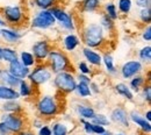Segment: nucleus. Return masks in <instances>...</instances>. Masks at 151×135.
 Masks as SVG:
<instances>
[{
    "label": "nucleus",
    "instance_id": "b1692460",
    "mask_svg": "<svg viewBox=\"0 0 151 135\" xmlns=\"http://www.w3.org/2000/svg\"><path fill=\"white\" fill-rule=\"evenodd\" d=\"M51 132H52V135H69L71 129H70V126L66 121L64 120H57V121H54L51 125Z\"/></svg>",
    "mask_w": 151,
    "mask_h": 135
},
{
    "label": "nucleus",
    "instance_id": "de8ad7c7",
    "mask_svg": "<svg viewBox=\"0 0 151 135\" xmlns=\"http://www.w3.org/2000/svg\"><path fill=\"white\" fill-rule=\"evenodd\" d=\"M0 134L1 135H13L11 133V131L6 127V125L4 123V122H1L0 121Z\"/></svg>",
    "mask_w": 151,
    "mask_h": 135
},
{
    "label": "nucleus",
    "instance_id": "7ed1b4c3",
    "mask_svg": "<svg viewBox=\"0 0 151 135\" xmlns=\"http://www.w3.org/2000/svg\"><path fill=\"white\" fill-rule=\"evenodd\" d=\"M47 65L49 66L52 75H56L62 71H72V63L66 53H64L62 49L52 48L49 53V56L47 58Z\"/></svg>",
    "mask_w": 151,
    "mask_h": 135
},
{
    "label": "nucleus",
    "instance_id": "2f4dec72",
    "mask_svg": "<svg viewBox=\"0 0 151 135\" xmlns=\"http://www.w3.org/2000/svg\"><path fill=\"white\" fill-rule=\"evenodd\" d=\"M142 64L150 65L151 63V45L150 44H144L139 50H138V58H137Z\"/></svg>",
    "mask_w": 151,
    "mask_h": 135
},
{
    "label": "nucleus",
    "instance_id": "72a5a7b5",
    "mask_svg": "<svg viewBox=\"0 0 151 135\" xmlns=\"http://www.w3.org/2000/svg\"><path fill=\"white\" fill-rule=\"evenodd\" d=\"M104 14H106L109 19H112L113 21L117 20L120 18V14L117 12L116 5L114 2H106L104 5Z\"/></svg>",
    "mask_w": 151,
    "mask_h": 135
},
{
    "label": "nucleus",
    "instance_id": "0eeeda50",
    "mask_svg": "<svg viewBox=\"0 0 151 135\" xmlns=\"http://www.w3.org/2000/svg\"><path fill=\"white\" fill-rule=\"evenodd\" d=\"M50 12L56 20V25L59 26L60 29H63L68 33H75L77 30L76 20L73 18V15L69 11H66L65 8L56 5L52 8H50Z\"/></svg>",
    "mask_w": 151,
    "mask_h": 135
},
{
    "label": "nucleus",
    "instance_id": "5fc2aeb1",
    "mask_svg": "<svg viewBox=\"0 0 151 135\" xmlns=\"http://www.w3.org/2000/svg\"><path fill=\"white\" fill-rule=\"evenodd\" d=\"M4 69H5V68L0 64V80H1V76H2V71H4Z\"/></svg>",
    "mask_w": 151,
    "mask_h": 135
},
{
    "label": "nucleus",
    "instance_id": "473e14b6",
    "mask_svg": "<svg viewBox=\"0 0 151 135\" xmlns=\"http://www.w3.org/2000/svg\"><path fill=\"white\" fill-rule=\"evenodd\" d=\"M132 0H119L117 1V5H116V8H117V12L119 14H122V15H128L132 9Z\"/></svg>",
    "mask_w": 151,
    "mask_h": 135
},
{
    "label": "nucleus",
    "instance_id": "c9c22d12",
    "mask_svg": "<svg viewBox=\"0 0 151 135\" xmlns=\"http://www.w3.org/2000/svg\"><path fill=\"white\" fill-rule=\"evenodd\" d=\"M58 0H34V5L38 9H50L56 6Z\"/></svg>",
    "mask_w": 151,
    "mask_h": 135
},
{
    "label": "nucleus",
    "instance_id": "58836bf2",
    "mask_svg": "<svg viewBox=\"0 0 151 135\" xmlns=\"http://www.w3.org/2000/svg\"><path fill=\"white\" fill-rule=\"evenodd\" d=\"M139 93H141V96H142L143 101L147 103L148 105H150V103H151V84L150 83H147V84L142 87V90H141Z\"/></svg>",
    "mask_w": 151,
    "mask_h": 135
},
{
    "label": "nucleus",
    "instance_id": "f03ea898",
    "mask_svg": "<svg viewBox=\"0 0 151 135\" xmlns=\"http://www.w3.org/2000/svg\"><path fill=\"white\" fill-rule=\"evenodd\" d=\"M35 108L37 116L43 120H51L60 113V104L58 98L49 93L42 95L38 98Z\"/></svg>",
    "mask_w": 151,
    "mask_h": 135
},
{
    "label": "nucleus",
    "instance_id": "9b49d317",
    "mask_svg": "<svg viewBox=\"0 0 151 135\" xmlns=\"http://www.w3.org/2000/svg\"><path fill=\"white\" fill-rule=\"evenodd\" d=\"M51 49H52V47L48 40L40 39L33 43L30 53L34 55L36 63H45Z\"/></svg>",
    "mask_w": 151,
    "mask_h": 135
},
{
    "label": "nucleus",
    "instance_id": "e433bc0d",
    "mask_svg": "<svg viewBox=\"0 0 151 135\" xmlns=\"http://www.w3.org/2000/svg\"><path fill=\"white\" fill-rule=\"evenodd\" d=\"M138 19L142 23H144V26L150 25L151 23V7L149 8H142L138 12Z\"/></svg>",
    "mask_w": 151,
    "mask_h": 135
},
{
    "label": "nucleus",
    "instance_id": "c756f323",
    "mask_svg": "<svg viewBox=\"0 0 151 135\" xmlns=\"http://www.w3.org/2000/svg\"><path fill=\"white\" fill-rule=\"evenodd\" d=\"M18 59V50L11 45H5L2 47V62L1 63H6L9 64L13 61Z\"/></svg>",
    "mask_w": 151,
    "mask_h": 135
},
{
    "label": "nucleus",
    "instance_id": "c85d7f7f",
    "mask_svg": "<svg viewBox=\"0 0 151 135\" xmlns=\"http://www.w3.org/2000/svg\"><path fill=\"white\" fill-rule=\"evenodd\" d=\"M20 82H21V79L14 77L13 75H11V74L6 70V68L4 69L0 83H2V84H4V85H6V86H9V87H12V89H18Z\"/></svg>",
    "mask_w": 151,
    "mask_h": 135
},
{
    "label": "nucleus",
    "instance_id": "a19ab883",
    "mask_svg": "<svg viewBox=\"0 0 151 135\" xmlns=\"http://www.w3.org/2000/svg\"><path fill=\"white\" fill-rule=\"evenodd\" d=\"M132 4H135V6L139 9L151 7V0H132Z\"/></svg>",
    "mask_w": 151,
    "mask_h": 135
},
{
    "label": "nucleus",
    "instance_id": "f8f14e48",
    "mask_svg": "<svg viewBox=\"0 0 151 135\" xmlns=\"http://www.w3.org/2000/svg\"><path fill=\"white\" fill-rule=\"evenodd\" d=\"M23 38V33L21 27H11L6 26L0 28V39L2 40L7 45H15L20 43V41Z\"/></svg>",
    "mask_w": 151,
    "mask_h": 135
},
{
    "label": "nucleus",
    "instance_id": "a878e982",
    "mask_svg": "<svg viewBox=\"0 0 151 135\" xmlns=\"http://www.w3.org/2000/svg\"><path fill=\"white\" fill-rule=\"evenodd\" d=\"M18 59L21 62V64H23L28 69H33L37 64L34 55L29 50H21L18 54Z\"/></svg>",
    "mask_w": 151,
    "mask_h": 135
},
{
    "label": "nucleus",
    "instance_id": "2eb2a0df",
    "mask_svg": "<svg viewBox=\"0 0 151 135\" xmlns=\"http://www.w3.org/2000/svg\"><path fill=\"white\" fill-rule=\"evenodd\" d=\"M81 55L85 62L93 68H101L102 66V55L98 49H92L88 47H83Z\"/></svg>",
    "mask_w": 151,
    "mask_h": 135
},
{
    "label": "nucleus",
    "instance_id": "79ce46f5",
    "mask_svg": "<svg viewBox=\"0 0 151 135\" xmlns=\"http://www.w3.org/2000/svg\"><path fill=\"white\" fill-rule=\"evenodd\" d=\"M36 135H52V132H51V127H50V125H48V123H44L41 128H38L37 129V133Z\"/></svg>",
    "mask_w": 151,
    "mask_h": 135
},
{
    "label": "nucleus",
    "instance_id": "603ef678",
    "mask_svg": "<svg viewBox=\"0 0 151 135\" xmlns=\"http://www.w3.org/2000/svg\"><path fill=\"white\" fill-rule=\"evenodd\" d=\"M100 135H114V133L112 132V131H109V129H106L102 134H100Z\"/></svg>",
    "mask_w": 151,
    "mask_h": 135
},
{
    "label": "nucleus",
    "instance_id": "4c0bfd02",
    "mask_svg": "<svg viewBox=\"0 0 151 135\" xmlns=\"http://www.w3.org/2000/svg\"><path fill=\"white\" fill-rule=\"evenodd\" d=\"M77 70H78V74L86 75V76H91L93 74L92 66H90L85 61H79L77 63Z\"/></svg>",
    "mask_w": 151,
    "mask_h": 135
},
{
    "label": "nucleus",
    "instance_id": "cd10ccee",
    "mask_svg": "<svg viewBox=\"0 0 151 135\" xmlns=\"http://www.w3.org/2000/svg\"><path fill=\"white\" fill-rule=\"evenodd\" d=\"M101 7V0H83L81 1V12L92 14Z\"/></svg>",
    "mask_w": 151,
    "mask_h": 135
},
{
    "label": "nucleus",
    "instance_id": "7c9ffc66",
    "mask_svg": "<svg viewBox=\"0 0 151 135\" xmlns=\"http://www.w3.org/2000/svg\"><path fill=\"white\" fill-rule=\"evenodd\" d=\"M75 93L79 97V99H90L91 97L93 96L92 92H91L90 84L81 83V82H77Z\"/></svg>",
    "mask_w": 151,
    "mask_h": 135
},
{
    "label": "nucleus",
    "instance_id": "1a4fd4ad",
    "mask_svg": "<svg viewBox=\"0 0 151 135\" xmlns=\"http://www.w3.org/2000/svg\"><path fill=\"white\" fill-rule=\"evenodd\" d=\"M0 121L6 125V127L13 135H17L21 131L26 129V120L22 114L0 113Z\"/></svg>",
    "mask_w": 151,
    "mask_h": 135
},
{
    "label": "nucleus",
    "instance_id": "c03bdc74",
    "mask_svg": "<svg viewBox=\"0 0 151 135\" xmlns=\"http://www.w3.org/2000/svg\"><path fill=\"white\" fill-rule=\"evenodd\" d=\"M43 125H44V120L41 119L40 116H36V118L33 120V122H32V127H33V128H36V129L41 128Z\"/></svg>",
    "mask_w": 151,
    "mask_h": 135
},
{
    "label": "nucleus",
    "instance_id": "f3484780",
    "mask_svg": "<svg viewBox=\"0 0 151 135\" xmlns=\"http://www.w3.org/2000/svg\"><path fill=\"white\" fill-rule=\"evenodd\" d=\"M80 43H81V41H80L79 35H77L76 33H68L62 39L63 51L64 53H73L76 49H78Z\"/></svg>",
    "mask_w": 151,
    "mask_h": 135
},
{
    "label": "nucleus",
    "instance_id": "4d7b16f0",
    "mask_svg": "<svg viewBox=\"0 0 151 135\" xmlns=\"http://www.w3.org/2000/svg\"><path fill=\"white\" fill-rule=\"evenodd\" d=\"M114 135H128V134L124 133V132H117V133H115Z\"/></svg>",
    "mask_w": 151,
    "mask_h": 135
},
{
    "label": "nucleus",
    "instance_id": "aec40b11",
    "mask_svg": "<svg viewBox=\"0 0 151 135\" xmlns=\"http://www.w3.org/2000/svg\"><path fill=\"white\" fill-rule=\"evenodd\" d=\"M114 91L117 96L122 97L127 101H134V99H135V93L130 90V87L128 86L127 83H123V82L116 83L114 85Z\"/></svg>",
    "mask_w": 151,
    "mask_h": 135
},
{
    "label": "nucleus",
    "instance_id": "13d9d810",
    "mask_svg": "<svg viewBox=\"0 0 151 135\" xmlns=\"http://www.w3.org/2000/svg\"><path fill=\"white\" fill-rule=\"evenodd\" d=\"M0 135H1V134H0Z\"/></svg>",
    "mask_w": 151,
    "mask_h": 135
},
{
    "label": "nucleus",
    "instance_id": "f704fd0d",
    "mask_svg": "<svg viewBox=\"0 0 151 135\" xmlns=\"http://www.w3.org/2000/svg\"><path fill=\"white\" fill-rule=\"evenodd\" d=\"M91 122L94 123V125H99V126L106 127V128H107V126H111L112 125V122H111L108 116H106L104 113H98V112L95 113L94 118L91 120Z\"/></svg>",
    "mask_w": 151,
    "mask_h": 135
},
{
    "label": "nucleus",
    "instance_id": "412c9836",
    "mask_svg": "<svg viewBox=\"0 0 151 135\" xmlns=\"http://www.w3.org/2000/svg\"><path fill=\"white\" fill-rule=\"evenodd\" d=\"M8 100H20V96L17 89H12L9 86L0 83V103Z\"/></svg>",
    "mask_w": 151,
    "mask_h": 135
},
{
    "label": "nucleus",
    "instance_id": "9d476101",
    "mask_svg": "<svg viewBox=\"0 0 151 135\" xmlns=\"http://www.w3.org/2000/svg\"><path fill=\"white\" fill-rule=\"evenodd\" d=\"M143 71H144V64H142L137 58H132V59L126 61L121 65L119 74L122 79L129 80L137 75H141Z\"/></svg>",
    "mask_w": 151,
    "mask_h": 135
},
{
    "label": "nucleus",
    "instance_id": "dca6fc26",
    "mask_svg": "<svg viewBox=\"0 0 151 135\" xmlns=\"http://www.w3.org/2000/svg\"><path fill=\"white\" fill-rule=\"evenodd\" d=\"M6 70H7L11 75H13L14 77L19 78L21 80H22V79H27L29 72H30V69H28V68H26L23 64H21V62H20L19 59L13 61V62H11L9 64H7Z\"/></svg>",
    "mask_w": 151,
    "mask_h": 135
},
{
    "label": "nucleus",
    "instance_id": "8fccbe9b",
    "mask_svg": "<svg viewBox=\"0 0 151 135\" xmlns=\"http://www.w3.org/2000/svg\"><path fill=\"white\" fill-rule=\"evenodd\" d=\"M143 116H144V119L147 120V121H149V122H151V110L150 108H148L144 113H143Z\"/></svg>",
    "mask_w": 151,
    "mask_h": 135
},
{
    "label": "nucleus",
    "instance_id": "09e8293b",
    "mask_svg": "<svg viewBox=\"0 0 151 135\" xmlns=\"http://www.w3.org/2000/svg\"><path fill=\"white\" fill-rule=\"evenodd\" d=\"M17 135H36V133L33 132V131H30V129H23V131H21Z\"/></svg>",
    "mask_w": 151,
    "mask_h": 135
},
{
    "label": "nucleus",
    "instance_id": "864d4df0",
    "mask_svg": "<svg viewBox=\"0 0 151 135\" xmlns=\"http://www.w3.org/2000/svg\"><path fill=\"white\" fill-rule=\"evenodd\" d=\"M7 1H8V0H7ZM0 4L2 5V7L6 6V0H0ZM7 5H9V2H7Z\"/></svg>",
    "mask_w": 151,
    "mask_h": 135
},
{
    "label": "nucleus",
    "instance_id": "ddd939ff",
    "mask_svg": "<svg viewBox=\"0 0 151 135\" xmlns=\"http://www.w3.org/2000/svg\"><path fill=\"white\" fill-rule=\"evenodd\" d=\"M109 120L111 122L121 127V128H129L130 120H129V112L123 106H115L109 112Z\"/></svg>",
    "mask_w": 151,
    "mask_h": 135
},
{
    "label": "nucleus",
    "instance_id": "4be33fe9",
    "mask_svg": "<svg viewBox=\"0 0 151 135\" xmlns=\"http://www.w3.org/2000/svg\"><path fill=\"white\" fill-rule=\"evenodd\" d=\"M102 65L105 66V70H106V72H107L108 76L114 77V76L117 75L119 70H117V68L115 65V61H114L113 55L111 53L107 51V53H105L102 55Z\"/></svg>",
    "mask_w": 151,
    "mask_h": 135
},
{
    "label": "nucleus",
    "instance_id": "393cba45",
    "mask_svg": "<svg viewBox=\"0 0 151 135\" xmlns=\"http://www.w3.org/2000/svg\"><path fill=\"white\" fill-rule=\"evenodd\" d=\"M147 83H150V82H148V79L145 78V76L141 74V75H137V76L132 77V79H129L128 86L130 87V90H132L134 93H139L141 90H142V87Z\"/></svg>",
    "mask_w": 151,
    "mask_h": 135
},
{
    "label": "nucleus",
    "instance_id": "3c124183",
    "mask_svg": "<svg viewBox=\"0 0 151 135\" xmlns=\"http://www.w3.org/2000/svg\"><path fill=\"white\" fill-rule=\"evenodd\" d=\"M7 25H6V22H5V20L2 18V15L0 14V28H2V27H6Z\"/></svg>",
    "mask_w": 151,
    "mask_h": 135
},
{
    "label": "nucleus",
    "instance_id": "423d86ee",
    "mask_svg": "<svg viewBox=\"0 0 151 135\" xmlns=\"http://www.w3.org/2000/svg\"><path fill=\"white\" fill-rule=\"evenodd\" d=\"M29 26L33 30L45 32L56 27V20L51 14L50 9H38L29 21Z\"/></svg>",
    "mask_w": 151,
    "mask_h": 135
},
{
    "label": "nucleus",
    "instance_id": "a18cd8bd",
    "mask_svg": "<svg viewBox=\"0 0 151 135\" xmlns=\"http://www.w3.org/2000/svg\"><path fill=\"white\" fill-rule=\"evenodd\" d=\"M90 87H91V92H92V95H99V93L101 92L100 86H98V84H96L95 82H93V80L90 83Z\"/></svg>",
    "mask_w": 151,
    "mask_h": 135
},
{
    "label": "nucleus",
    "instance_id": "4468645a",
    "mask_svg": "<svg viewBox=\"0 0 151 135\" xmlns=\"http://www.w3.org/2000/svg\"><path fill=\"white\" fill-rule=\"evenodd\" d=\"M129 120L130 123H134L143 134H151V122L147 121L143 116V113H141L138 110H132L129 112Z\"/></svg>",
    "mask_w": 151,
    "mask_h": 135
},
{
    "label": "nucleus",
    "instance_id": "5701e85b",
    "mask_svg": "<svg viewBox=\"0 0 151 135\" xmlns=\"http://www.w3.org/2000/svg\"><path fill=\"white\" fill-rule=\"evenodd\" d=\"M17 91H18V93H19L20 99H21V98L28 99V98H32V97L34 96L35 86H33L27 79H22V80L20 82Z\"/></svg>",
    "mask_w": 151,
    "mask_h": 135
},
{
    "label": "nucleus",
    "instance_id": "f257e3e1",
    "mask_svg": "<svg viewBox=\"0 0 151 135\" xmlns=\"http://www.w3.org/2000/svg\"><path fill=\"white\" fill-rule=\"evenodd\" d=\"M80 41L84 43L85 47L92 49H100L106 43L107 35L98 22L91 21L85 23L84 27L81 28Z\"/></svg>",
    "mask_w": 151,
    "mask_h": 135
},
{
    "label": "nucleus",
    "instance_id": "20e7f679",
    "mask_svg": "<svg viewBox=\"0 0 151 135\" xmlns=\"http://www.w3.org/2000/svg\"><path fill=\"white\" fill-rule=\"evenodd\" d=\"M52 85L59 93L71 95L75 93L77 79L72 71H62L52 76Z\"/></svg>",
    "mask_w": 151,
    "mask_h": 135
},
{
    "label": "nucleus",
    "instance_id": "6e6d98bb",
    "mask_svg": "<svg viewBox=\"0 0 151 135\" xmlns=\"http://www.w3.org/2000/svg\"><path fill=\"white\" fill-rule=\"evenodd\" d=\"M2 62V47L0 45V63Z\"/></svg>",
    "mask_w": 151,
    "mask_h": 135
},
{
    "label": "nucleus",
    "instance_id": "a211bd4d",
    "mask_svg": "<svg viewBox=\"0 0 151 135\" xmlns=\"http://www.w3.org/2000/svg\"><path fill=\"white\" fill-rule=\"evenodd\" d=\"M75 112L77 113V116H79V119H84V120H88V121H91L96 113L95 108L92 105H90L87 103H80V101L76 103Z\"/></svg>",
    "mask_w": 151,
    "mask_h": 135
},
{
    "label": "nucleus",
    "instance_id": "bb28decb",
    "mask_svg": "<svg viewBox=\"0 0 151 135\" xmlns=\"http://www.w3.org/2000/svg\"><path fill=\"white\" fill-rule=\"evenodd\" d=\"M98 23L101 26V28L104 29V32L106 33V35L112 34V33H114V30H115V21H113L112 19H109V18H108L106 14H104V13L99 17Z\"/></svg>",
    "mask_w": 151,
    "mask_h": 135
},
{
    "label": "nucleus",
    "instance_id": "37998d69",
    "mask_svg": "<svg viewBox=\"0 0 151 135\" xmlns=\"http://www.w3.org/2000/svg\"><path fill=\"white\" fill-rule=\"evenodd\" d=\"M77 82H81V83H86V84H90L92 82V78L91 76H86V75H81V74H78L76 76Z\"/></svg>",
    "mask_w": 151,
    "mask_h": 135
},
{
    "label": "nucleus",
    "instance_id": "ea45409f",
    "mask_svg": "<svg viewBox=\"0 0 151 135\" xmlns=\"http://www.w3.org/2000/svg\"><path fill=\"white\" fill-rule=\"evenodd\" d=\"M141 38L144 42H147L148 44H150L151 42V25L144 26L142 33H141Z\"/></svg>",
    "mask_w": 151,
    "mask_h": 135
},
{
    "label": "nucleus",
    "instance_id": "6e6552de",
    "mask_svg": "<svg viewBox=\"0 0 151 135\" xmlns=\"http://www.w3.org/2000/svg\"><path fill=\"white\" fill-rule=\"evenodd\" d=\"M52 72L50 71L47 63H37L33 69H30V72L28 75L27 80L35 87L47 85L52 80Z\"/></svg>",
    "mask_w": 151,
    "mask_h": 135
},
{
    "label": "nucleus",
    "instance_id": "6ab92c4d",
    "mask_svg": "<svg viewBox=\"0 0 151 135\" xmlns=\"http://www.w3.org/2000/svg\"><path fill=\"white\" fill-rule=\"evenodd\" d=\"M23 111V106L20 100H8L0 104V112L1 113H13L21 114Z\"/></svg>",
    "mask_w": 151,
    "mask_h": 135
},
{
    "label": "nucleus",
    "instance_id": "39448f33",
    "mask_svg": "<svg viewBox=\"0 0 151 135\" xmlns=\"http://www.w3.org/2000/svg\"><path fill=\"white\" fill-rule=\"evenodd\" d=\"M1 15L7 26L21 27L26 21V12L20 4H12L1 7Z\"/></svg>",
    "mask_w": 151,
    "mask_h": 135
},
{
    "label": "nucleus",
    "instance_id": "49530a36",
    "mask_svg": "<svg viewBox=\"0 0 151 135\" xmlns=\"http://www.w3.org/2000/svg\"><path fill=\"white\" fill-rule=\"evenodd\" d=\"M106 129H107L106 127H102V126H99V125H94V123H93V135L102 134Z\"/></svg>",
    "mask_w": 151,
    "mask_h": 135
}]
</instances>
